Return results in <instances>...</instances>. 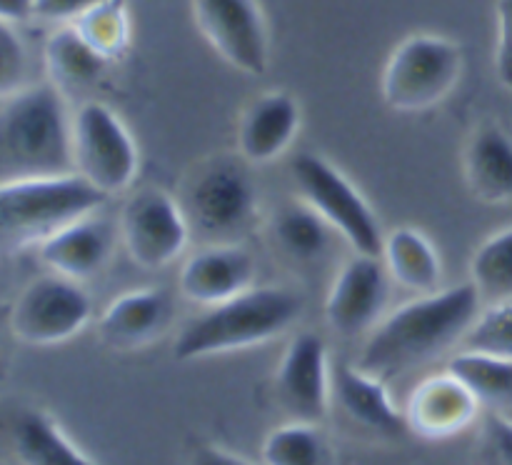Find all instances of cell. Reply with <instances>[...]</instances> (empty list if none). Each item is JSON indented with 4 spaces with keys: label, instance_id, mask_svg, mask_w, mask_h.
Returning <instances> with one entry per match:
<instances>
[{
    "label": "cell",
    "instance_id": "cell-1",
    "mask_svg": "<svg viewBox=\"0 0 512 465\" xmlns=\"http://www.w3.org/2000/svg\"><path fill=\"white\" fill-rule=\"evenodd\" d=\"M480 310L483 298L473 283L418 295L370 330L360 350L358 368L380 380L408 373L460 345Z\"/></svg>",
    "mask_w": 512,
    "mask_h": 465
},
{
    "label": "cell",
    "instance_id": "cell-2",
    "mask_svg": "<svg viewBox=\"0 0 512 465\" xmlns=\"http://www.w3.org/2000/svg\"><path fill=\"white\" fill-rule=\"evenodd\" d=\"M73 173V118L53 83L0 100V183Z\"/></svg>",
    "mask_w": 512,
    "mask_h": 465
},
{
    "label": "cell",
    "instance_id": "cell-3",
    "mask_svg": "<svg viewBox=\"0 0 512 465\" xmlns=\"http://www.w3.org/2000/svg\"><path fill=\"white\" fill-rule=\"evenodd\" d=\"M300 313L303 298L293 290L278 285H253L190 318L175 338L173 355L185 363L255 348L285 333Z\"/></svg>",
    "mask_w": 512,
    "mask_h": 465
},
{
    "label": "cell",
    "instance_id": "cell-4",
    "mask_svg": "<svg viewBox=\"0 0 512 465\" xmlns=\"http://www.w3.org/2000/svg\"><path fill=\"white\" fill-rule=\"evenodd\" d=\"M105 200L75 173L0 183V255L40 245L63 225L95 213Z\"/></svg>",
    "mask_w": 512,
    "mask_h": 465
},
{
    "label": "cell",
    "instance_id": "cell-5",
    "mask_svg": "<svg viewBox=\"0 0 512 465\" xmlns=\"http://www.w3.org/2000/svg\"><path fill=\"white\" fill-rule=\"evenodd\" d=\"M243 158L205 160L178 198L190 235L203 243H238L258 215V185Z\"/></svg>",
    "mask_w": 512,
    "mask_h": 465
},
{
    "label": "cell",
    "instance_id": "cell-6",
    "mask_svg": "<svg viewBox=\"0 0 512 465\" xmlns=\"http://www.w3.org/2000/svg\"><path fill=\"white\" fill-rule=\"evenodd\" d=\"M463 75V48L435 33L408 35L385 63L380 93L395 113H423L443 103Z\"/></svg>",
    "mask_w": 512,
    "mask_h": 465
},
{
    "label": "cell",
    "instance_id": "cell-7",
    "mask_svg": "<svg viewBox=\"0 0 512 465\" xmlns=\"http://www.w3.org/2000/svg\"><path fill=\"white\" fill-rule=\"evenodd\" d=\"M290 175L300 200L343 235L355 253L380 255L385 235L378 215L343 170L318 153H298L290 160Z\"/></svg>",
    "mask_w": 512,
    "mask_h": 465
},
{
    "label": "cell",
    "instance_id": "cell-8",
    "mask_svg": "<svg viewBox=\"0 0 512 465\" xmlns=\"http://www.w3.org/2000/svg\"><path fill=\"white\" fill-rule=\"evenodd\" d=\"M73 173L108 198L130 188L138 173V148L123 120L98 100L73 115Z\"/></svg>",
    "mask_w": 512,
    "mask_h": 465
},
{
    "label": "cell",
    "instance_id": "cell-9",
    "mask_svg": "<svg viewBox=\"0 0 512 465\" xmlns=\"http://www.w3.org/2000/svg\"><path fill=\"white\" fill-rule=\"evenodd\" d=\"M93 303L78 280L58 273L33 280L10 308V330L28 345L65 343L88 325Z\"/></svg>",
    "mask_w": 512,
    "mask_h": 465
},
{
    "label": "cell",
    "instance_id": "cell-10",
    "mask_svg": "<svg viewBox=\"0 0 512 465\" xmlns=\"http://www.w3.org/2000/svg\"><path fill=\"white\" fill-rule=\"evenodd\" d=\"M118 235L135 265L160 270L183 253L190 228L173 195L160 188H143L125 200L118 218Z\"/></svg>",
    "mask_w": 512,
    "mask_h": 465
},
{
    "label": "cell",
    "instance_id": "cell-11",
    "mask_svg": "<svg viewBox=\"0 0 512 465\" xmlns=\"http://www.w3.org/2000/svg\"><path fill=\"white\" fill-rule=\"evenodd\" d=\"M193 20L210 48L245 75L270 65V38L258 0H190Z\"/></svg>",
    "mask_w": 512,
    "mask_h": 465
},
{
    "label": "cell",
    "instance_id": "cell-12",
    "mask_svg": "<svg viewBox=\"0 0 512 465\" xmlns=\"http://www.w3.org/2000/svg\"><path fill=\"white\" fill-rule=\"evenodd\" d=\"M390 273L380 255L355 253L340 268L325 298V320L343 338L368 335L385 318Z\"/></svg>",
    "mask_w": 512,
    "mask_h": 465
},
{
    "label": "cell",
    "instance_id": "cell-13",
    "mask_svg": "<svg viewBox=\"0 0 512 465\" xmlns=\"http://www.w3.org/2000/svg\"><path fill=\"white\" fill-rule=\"evenodd\" d=\"M328 348L315 333H298L285 348L275 370V398L280 408L298 423L325 418L330 405Z\"/></svg>",
    "mask_w": 512,
    "mask_h": 465
},
{
    "label": "cell",
    "instance_id": "cell-14",
    "mask_svg": "<svg viewBox=\"0 0 512 465\" xmlns=\"http://www.w3.org/2000/svg\"><path fill=\"white\" fill-rule=\"evenodd\" d=\"M255 260L238 243H205L183 263L178 290L185 300L203 308L253 288Z\"/></svg>",
    "mask_w": 512,
    "mask_h": 465
},
{
    "label": "cell",
    "instance_id": "cell-15",
    "mask_svg": "<svg viewBox=\"0 0 512 465\" xmlns=\"http://www.w3.org/2000/svg\"><path fill=\"white\" fill-rule=\"evenodd\" d=\"M480 400L450 370L420 380L405 405L408 430L420 438L443 440L463 433L478 418Z\"/></svg>",
    "mask_w": 512,
    "mask_h": 465
},
{
    "label": "cell",
    "instance_id": "cell-16",
    "mask_svg": "<svg viewBox=\"0 0 512 465\" xmlns=\"http://www.w3.org/2000/svg\"><path fill=\"white\" fill-rule=\"evenodd\" d=\"M115 235H118V228L110 220L100 218L95 210L45 238L38 245L40 260L48 265L50 273L80 283L85 278H93L108 265L115 248Z\"/></svg>",
    "mask_w": 512,
    "mask_h": 465
},
{
    "label": "cell",
    "instance_id": "cell-17",
    "mask_svg": "<svg viewBox=\"0 0 512 465\" xmlns=\"http://www.w3.org/2000/svg\"><path fill=\"white\" fill-rule=\"evenodd\" d=\"M173 320V298L163 288L130 290L115 298L98 320L103 345L130 353L145 348L168 330Z\"/></svg>",
    "mask_w": 512,
    "mask_h": 465
},
{
    "label": "cell",
    "instance_id": "cell-18",
    "mask_svg": "<svg viewBox=\"0 0 512 465\" xmlns=\"http://www.w3.org/2000/svg\"><path fill=\"white\" fill-rule=\"evenodd\" d=\"M300 130V105L285 90L265 93L245 110L238 128L240 158L250 165L273 163Z\"/></svg>",
    "mask_w": 512,
    "mask_h": 465
},
{
    "label": "cell",
    "instance_id": "cell-19",
    "mask_svg": "<svg viewBox=\"0 0 512 465\" xmlns=\"http://www.w3.org/2000/svg\"><path fill=\"white\" fill-rule=\"evenodd\" d=\"M330 390L350 420L378 435H403L408 430L405 413L393 405L385 380L365 373L358 365L340 363L330 373Z\"/></svg>",
    "mask_w": 512,
    "mask_h": 465
},
{
    "label": "cell",
    "instance_id": "cell-20",
    "mask_svg": "<svg viewBox=\"0 0 512 465\" xmlns=\"http://www.w3.org/2000/svg\"><path fill=\"white\" fill-rule=\"evenodd\" d=\"M468 188L483 203H512V135L503 125L483 123L465 145Z\"/></svg>",
    "mask_w": 512,
    "mask_h": 465
},
{
    "label": "cell",
    "instance_id": "cell-21",
    "mask_svg": "<svg viewBox=\"0 0 512 465\" xmlns=\"http://www.w3.org/2000/svg\"><path fill=\"white\" fill-rule=\"evenodd\" d=\"M108 63L110 60L103 58L70 23L55 30L45 43L48 83H53L63 95L93 88L103 78Z\"/></svg>",
    "mask_w": 512,
    "mask_h": 465
},
{
    "label": "cell",
    "instance_id": "cell-22",
    "mask_svg": "<svg viewBox=\"0 0 512 465\" xmlns=\"http://www.w3.org/2000/svg\"><path fill=\"white\" fill-rule=\"evenodd\" d=\"M380 258H383L393 283L403 285L418 295L438 290L440 278H443V265H440L438 250L420 230H390L383 240Z\"/></svg>",
    "mask_w": 512,
    "mask_h": 465
},
{
    "label": "cell",
    "instance_id": "cell-23",
    "mask_svg": "<svg viewBox=\"0 0 512 465\" xmlns=\"http://www.w3.org/2000/svg\"><path fill=\"white\" fill-rule=\"evenodd\" d=\"M10 438L20 465H95L43 410H23Z\"/></svg>",
    "mask_w": 512,
    "mask_h": 465
},
{
    "label": "cell",
    "instance_id": "cell-24",
    "mask_svg": "<svg viewBox=\"0 0 512 465\" xmlns=\"http://www.w3.org/2000/svg\"><path fill=\"white\" fill-rule=\"evenodd\" d=\"M330 233L335 230L303 200L275 210L270 223V235L278 253L298 265H310L323 258L330 248Z\"/></svg>",
    "mask_w": 512,
    "mask_h": 465
},
{
    "label": "cell",
    "instance_id": "cell-25",
    "mask_svg": "<svg viewBox=\"0 0 512 465\" xmlns=\"http://www.w3.org/2000/svg\"><path fill=\"white\" fill-rule=\"evenodd\" d=\"M448 370L473 390L480 405H512V360L460 350L455 358H450Z\"/></svg>",
    "mask_w": 512,
    "mask_h": 465
},
{
    "label": "cell",
    "instance_id": "cell-26",
    "mask_svg": "<svg viewBox=\"0 0 512 465\" xmlns=\"http://www.w3.org/2000/svg\"><path fill=\"white\" fill-rule=\"evenodd\" d=\"M470 283L475 285L483 303L512 300V225L478 245L470 260Z\"/></svg>",
    "mask_w": 512,
    "mask_h": 465
},
{
    "label": "cell",
    "instance_id": "cell-27",
    "mask_svg": "<svg viewBox=\"0 0 512 465\" xmlns=\"http://www.w3.org/2000/svg\"><path fill=\"white\" fill-rule=\"evenodd\" d=\"M265 465H328L330 450L323 430L315 423L280 425L263 443Z\"/></svg>",
    "mask_w": 512,
    "mask_h": 465
},
{
    "label": "cell",
    "instance_id": "cell-28",
    "mask_svg": "<svg viewBox=\"0 0 512 465\" xmlns=\"http://www.w3.org/2000/svg\"><path fill=\"white\" fill-rule=\"evenodd\" d=\"M70 25H75V30L108 60L118 58L130 38L125 0H100Z\"/></svg>",
    "mask_w": 512,
    "mask_h": 465
},
{
    "label": "cell",
    "instance_id": "cell-29",
    "mask_svg": "<svg viewBox=\"0 0 512 465\" xmlns=\"http://www.w3.org/2000/svg\"><path fill=\"white\" fill-rule=\"evenodd\" d=\"M460 350L512 360V300L490 303L460 340Z\"/></svg>",
    "mask_w": 512,
    "mask_h": 465
},
{
    "label": "cell",
    "instance_id": "cell-30",
    "mask_svg": "<svg viewBox=\"0 0 512 465\" xmlns=\"http://www.w3.org/2000/svg\"><path fill=\"white\" fill-rule=\"evenodd\" d=\"M28 78V50L13 23L0 20V100L25 88Z\"/></svg>",
    "mask_w": 512,
    "mask_h": 465
},
{
    "label": "cell",
    "instance_id": "cell-31",
    "mask_svg": "<svg viewBox=\"0 0 512 465\" xmlns=\"http://www.w3.org/2000/svg\"><path fill=\"white\" fill-rule=\"evenodd\" d=\"M498 35H495V75L505 90L512 93V0H498L495 5Z\"/></svg>",
    "mask_w": 512,
    "mask_h": 465
},
{
    "label": "cell",
    "instance_id": "cell-32",
    "mask_svg": "<svg viewBox=\"0 0 512 465\" xmlns=\"http://www.w3.org/2000/svg\"><path fill=\"white\" fill-rule=\"evenodd\" d=\"M485 443L498 465H512V420L490 413L485 418Z\"/></svg>",
    "mask_w": 512,
    "mask_h": 465
},
{
    "label": "cell",
    "instance_id": "cell-33",
    "mask_svg": "<svg viewBox=\"0 0 512 465\" xmlns=\"http://www.w3.org/2000/svg\"><path fill=\"white\" fill-rule=\"evenodd\" d=\"M98 3L100 0H33V18L68 25Z\"/></svg>",
    "mask_w": 512,
    "mask_h": 465
},
{
    "label": "cell",
    "instance_id": "cell-34",
    "mask_svg": "<svg viewBox=\"0 0 512 465\" xmlns=\"http://www.w3.org/2000/svg\"><path fill=\"white\" fill-rule=\"evenodd\" d=\"M190 465H253V463L240 458V455L230 453V450L218 448V445H203V448L195 450Z\"/></svg>",
    "mask_w": 512,
    "mask_h": 465
},
{
    "label": "cell",
    "instance_id": "cell-35",
    "mask_svg": "<svg viewBox=\"0 0 512 465\" xmlns=\"http://www.w3.org/2000/svg\"><path fill=\"white\" fill-rule=\"evenodd\" d=\"M33 15V0H0V20L20 23Z\"/></svg>",
    "mask_w": 512,
    "mask_h": 465
}]
</instances>
